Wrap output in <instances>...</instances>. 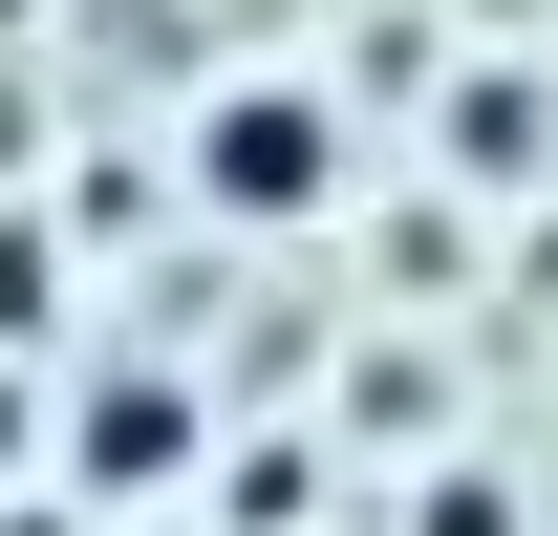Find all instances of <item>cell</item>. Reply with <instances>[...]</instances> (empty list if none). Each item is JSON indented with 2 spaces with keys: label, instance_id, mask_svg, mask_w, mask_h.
Segmentation results:
<instances>
[{
  "label": "cell",
  "instance_id": "obj_1",
  "mask_svg": "<svg viewBox=\"0 0 558 536\" xmlns=\"http://www.w3.org/2000/svg\"><path fill=\"white\" fill-rule=\"evenodd\" d=\"M194 194L236 215V236H301V215L344 194V108H323V86H279V65H236L194 108Z\"/></svg>",
  "mask_w": 558,
  "mask_h": 536
},
{
  "label": "cell",
  "instance_id": "obj_2",
  "mask_svg": "<svg viewBox=\"0 0 558 536\" xmlns=\"http://www.w3.org/2000/svg\"><path fill=\"white\" fill-rule=\"evenodd\" d=\"M65 472L86 494H172V472H194V387H172V365H108V387L65 407Z\"/></svg>",
  "mask_w": 558,
  "mask_h": 536
},
{
  "label": "cell",
  "instance_id": "obj_3",
  "mask_svg": "<svg viewBox=\"0 0 558 536\" xmlns=\"http://www.w3.org/2000/svg\"><path fill=\"white\" fill-rule=\"evenodd\" d=\"M429 536H515V494H494V472H451V494H429Z\"/></svg>",
  "mask_w": 558,
  "mask_h": 536
},
{
  "label": "cell",
  "instance_id": "obj_4",
  "mask_svg": "<svg viewBox=\"0 0 558 536\" xmlns=\"http://www.w3.org/2000/svg\"><path fill=\"white\" fill-rule=\"evenodd\" d=\"M0 536H65V515H0Z\"/></svg>",
  "mask_w": 558,
  "mask_h": 536
}]
</instances>
